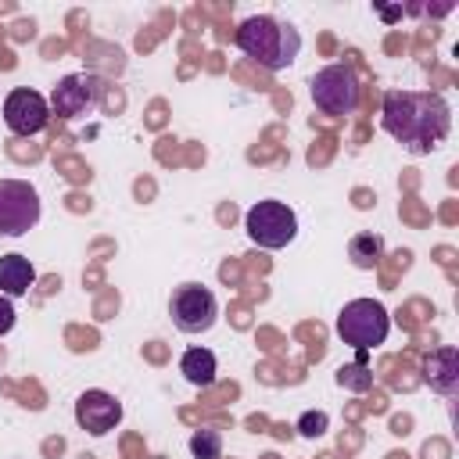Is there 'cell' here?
Masks as SVG:
<instances>
[{
  "label": "cell",
  "mask_w": 459,
  "mask_h": 459,
  "mask_svg": "<svg viewBox=\"0 0 459 459\" xmlns=\"http://www.w3.org/2000/svg\"><path fill=\"white\" fill-rule=\"evenodd\" d=\"M380 126L405 143L412 154L434 151L452 126L448 100L441 93H420V90H387L380 108Z\"/></svg>",
  "instance_id": "obj_1"
},
{
  "label": "cell",
  "mask_w": 459,
  "mask_h": 459,
  "mask_svg": "<svg viewBox=\"0 0 459 459\" xmlns=\"http://www.w3.org/2000/svg\"><path fill=\"white\" fill-rule=\"evenodd\" d=\"M233 39H237V47H240L251 61H258V65L269 68V72L287 68V65L298 57V50H301L298 29L287 25V22H280V18H273V14H251V18H244V22L237 25Z\"/></svg>",
  "instance_id": "obj_2"
},
{
  "label": "cell",
  "mask_w": 459,
  "mask_h": 459,
  "mask_svg": "<svg viewBox=\"0 0 459 459\" xmlns=\"http://www.w3.org/2000/svg\"><path fill=\"white\" fill-rule=\"evenodd\" d=\"M387 330H391L387 308L380 301H373V298H355L337 316V333L355 351H369V348L384 344L387 341Z\"/></svg>",
  "instance_id": "obj_3"
},
{
  "label": "cell",
  "mask_w": 459,
  "mask_h": 459,
  "mask_svg": "<svg viewBox=\"0 0 459 459\" xmlns=\"http://www.w3.org/2000/svg\"><path fill=\"white\" fill-rule=\"evenodd\" d=\"M244 230H247L251 244H258L265 251H276V247H287L298 237V215L283 201H258V204L247 208Z\"/></svg>",
  "instance_id": "obj_4"
},
{
  "label": "cell",
  "mask_w": 459,
  "mask_h": 459,
  "mask_svg": "<svg viewBox=\"0 0 459 459\" xmlns=\"http://www.w3.org/2000/svg\"><path fill=\"white\" fill-rule=\"evenodd\" d=\"M312 104L323 115L344 118L359 108V75L348 65H326L312 75Z\"/></svg>",
  "instance_id": "obj_5"
},
{
  "label": "cell",
  "mask_w": 459,
  "mask_h": 459,
  "mask_svg": "<svg viewBox=\"0 0 459 459\" xmlns=\"http://www.w3.org/2000/svg\"><path fill=\"white\" fill-rule=\"evenodd\" d=\"M169 316L172 323L183 330V333H204L215 326L219 319V301L208 287L201 283H183L172 290V301H169Z\"/></svg>",
  "instance_id": "obj_6"
},
{
  "label": "cell",
  "mask_w": 459,
  "mask_h": 459,
  "mask_svg": "<svg viewBox=\"0 0 459 459\" xmlns=\"http://www.w3.org/2000/svg\"><path fill=\"white\" fill-rule=\"evenodd\" d=\"M39 222V194L25 179H0V233L22 237Z\"/></svg>",
  "instance_id": "obj_7"
},
{
  "label": "cell",
  "mask_w": 459,
  "mask_h": 459,
  "mask_svg": "<svg viewBox=\"0 0 459 459\" xmlns=\"http://www.w3.org/2000/svg\"><path fill=\"white\" fill-rule=\"evenodd\" d=\"M104 93V82L93 75V72H75V75H65L54 93H50V111L57 118H79V115H90L97 108Z\"/></svg>",
  "instance_id": "obj_8"
},
{
  "label": "cell",
  "mask_w": 459,
  "mask_h": 459,
  "mask_svg": "<svg viewBox=\"0 0 459 459\" xmlns=\"http://www.w3.org/2000/svg\"><path fill=\"white\" fill-rule=\"evenodd\" d=\"M4 122L14 136H36L50 122V104L43 100V93H36L29 86L11 90L4 100Z\"/></svg>",
  "instance_id": "obj_9"
},
{
  "label": "cell",
  "mask_w": 459,
  "mask_h": 459,
  "mask_svg": "<svg viewBox=\"0 0 459 459\" xmlns=\"http://www.w3.org/2000/svg\"><path fill=\"white\" fill-rule=\"evenodd\" d=\"M122 420V402H115V394L108 391H82L75 398V423L86 434H108L115 430Z\"/></svg>",
  "instance_id": "obj_10"
},
{
  "label": "cell",
  "mask_w": 459,
  "mask_h": 459,
  "mask_svg": "<svg viewBox=\"0 0 459 459\" xmlns=\"http://www.w3.org/2000/svg\"><path fill=\"white\" fill-rule=\"evenodd\" d=\"M423 380L434 391L452 394L459 387V351L455 348H437V351L423 355Z\"/></svg>",
  "instance_id": "obj_11"
},
{
  "label": "cell",
  "mask_w": 459,
  "mask_h": 459,
  "mask_svg": "<svg viewBox=\"0 0 459 459\" xmlns=\"http://www.w3.org/2000/svg\"><path fill=\"white\" fill-rule=\"evenodd\" d=\"M36 283V265L25 255H4L0 258V294L4 298H22Z\"/></svg>",
  "instance_id": "obj_12"
},
{
  "label": "cell",
  "mask_w": 459,
  "mask_h": 459,
  "mask_svg": "<svg viewBox=\"0 0 459 459\" xmlns=\"http://www.w3.org/2000/svg\"><path fill=\"white\" fill-rule=\"evenodd\" d=\"M179 373L194 387H212L215 384V355L208 348H186L179 359Z\"/></svg>",
  "instance_id": "obj_13"
},
{
  "label": "cell",
  "mask_w": 459,
  "mask_h": 459,
  "mask_svg": "<svg viewBox=\"0 0 459 459\" xmlns=\"http://www.w3.org/2000/svg\"><path fill=\"white\" fill-rule=\"evenodd\" d=\"M380 255H384V237L380 233H355L348 240V258L359 269H373Z\"/></svg>",
  "instance_id": "obj_14"
},
{
  "label": "cell",
  "mask_w": 459,
  "mask_h": 459,
  "mask_svg": "<svg viewBox=\"0 0 459 459\" xmlns=\"http://www.w3.org/2000/svg\"><path fill=\"white\" fill-rule=\"evenodd\" d=\"M337 384L341 387H348V391H369L373 387V369L366 366V362H351V366H341L337 369Z\"/></svg>",
  "instance_id": "obj_15"
},
{
  "label": "cell",
  "mask_w": 459,
  "mask_h": 459,
  "mask_svg": "<svg viewBox=\"0 0 459 459\" xmlns=\"http://www.w3.org/2000/svg\"><path fill=\"white\" fill-rule=\"evenodd\" d=\"M190 452H194V459H219L222 455V434L219 430H197L190 437Z\"/></svg>",
  "instance_id": "obj_16"
},
{
  "label": "cell",
  "mask_w": 459,
  "mask_h": 459,
  "mask_svg": "<svg viewBox=\"0 0 459 459\" xmlns=\"http://www.w3.org/2000/svg\"><path fill=\"white\" fill-rule=\"evenodd\" d=\"M326 427H330V416H326L323 409H308V412H301V420H298V434H301V437H323Z\"/></svg>",
  "instance_id": "obj_17"
},
{
  "label": "cell",
  "mask_w": 459,
  "mask_h": 459,
  "mask_svg": "<svg viewBox=\"0 0 459 459\" xmlns=\"http://www.w3.org/2000/svg\"><path fill=\"white\" fill-rule=\"evenodd\" d=\"M11 326H14V305H11V298L0 294V337H4Z\"/></svg>",
  "instance_id": "obj_18"
}]
</instances>
